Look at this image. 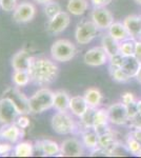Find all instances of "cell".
<instances>
[{"label":"cell","instance_id":"47","mask_svg":"<svg viewBox=\"0 0 141 158\" xmlns=\"http://www.w3.org/2000/svg\"><path fill=\"white\" fill-rule=\"evenodd\" d=\"M138 156H140V157H141V152L139 153V155H138Z\"/></svg>","mask_w":141,"mask_h":158},{"label":"cell","instance_id":"25","mask_svg":"<svg viewBox=\"0 0 141 158\" xmlns=\"http://www.w3.org/2000/svg\"><path fill=\"white\" fill-rule=\"evenodd\" d=\"M82 143L89 150H95L98 147V134L94 129H88L82 134Z\"/></svg>","mask_w":141,"mask_h":158},{"label":"cell","instance_id":"39","mask_svg":"<svg viewBox=\"0 0 141 158\" xmlns=\"http://www.w3.org/2000/svg\"><path fill=\"white\" fill-rule=\"evenodd\" d=\"M134 100H136L135 97H134V94L131 93V92H125V93H123L121 95V101L125 104V106L131 103Z\"/></svg>","mask_w":141,"mask_h":158},{"label":"cell","instance_id":"48","mask_svg":"<svg viewBox=\"0 0 141 158\" xmlns=\"http://www.w3.org/2000/svg\"><path fill=\"white\" fill-rule=\"evenodd\" d=\"M139 39L141 40V34H140V36H139Z\"/></svg>","mask_w":141,"mask_h":158},{"label":"cell","instance_id":"20","mask_svg":"<svg viewBox=\"0 0 141 158\" xmlns=\"http://www.w3.org/2000/svg\"><path fill=\"white\" fill-rule=\"evenodd\" d=\"M109 34L119 42L132 38L123 22H113L109 27Z\"/></svg>","mask_w":141,"mask_h":158},{"label":"cell","instance_id":"15","mask_svg":"<svg viewBox=\"0 0 141 158\" xmlns=\"http://www.w3.org/2000/svg\"><path fill=\"white\" fill-rule=\"evenodd\" d=\"M33 57L30 55V53L25 50H20L17 53H15L14 56L12 57V68L14 71L18 70H24L27 71L32 62Z\"/></svg>","mask_w":141,"mask_h":158},{"label":"cell","instance_id":"44","mask_svg":"<svg viewBox=\"0 0 141 158\" xmlns=\"http://www.w3.org/2000/svg\"><path fill=\"white\" fill-rule=\"evenodd\" d=\"M37 3H40V4H45V3H48V2H50V1H52V0H35Z\"/></svg>","mask_w":141,"mask_h":158},{"label":"cell","instance_id":"22","mask_svg":"<svg viewBox=\"0 0 141 158\" xmlns=\"http://www.w3.org/2000/svg\"><path fill=\"white\" fill-rule=\"evenodd\" d=\"M83 96L89 106H91V108H98L102 102V99H103L102 93L97 88H89Z\"/></svg>","mask_w":141,"mask_h":158},{"label":"cell","instance_id":"4","mask_svg":"<svg viewBox=\"0 0 141 158\" xmlns=\"http://www.w3.org/2000/svg\"><path fill=\"white\" fill-rule=\"evenodd\" d=\"M51 126L55 133L59 135H68L75 132L76 124L74 119L66 112L58 111L55 113L51 120Z\"/></svg>","mask_w":141,"mask_h":158},{"label":"cell","instance_id":"1","mask_svg":"<svg viewBox=\"0 0 141 158\" xmlns=\"http://www.w3.org/2000/svg\"><path fill=\"white\" fill-rule=\"evenodd\" d=\"M31 80L39 85H47L56 80L58 76V67L53 60L48 58L33 57L29 68Z\"/></svg>","mask_w":141,"mask_h":158},{"label":"cell","instance_id":"29","mask_svg":"<svg viewBox=\"0 0 141 158\" xmlns=\"http://www.w3.org/2000/svg\"><path fill=\"white\" fill-rule=\"evenodd\" d=\"M135 39L130 38V39L123 40L120 42V54L123 57L126 56H132L135 54Z\"/></svg>","mask_w":141,"mask_h":158},{"label":"cell","instance_id":"41","mask_svg":"<svg viewBox=\"0 0 141 158\" xmlns=\"http://www.w3.org/2000/svg\"><path fill=\"white\" fill-rule=\"evenodd\" d=\"M93 6H106L113 1V0H91Z\"/></svg>","mask_w":141,"mask_h":158},{"label":"cell","instance_id":"10","mask_svg":"<svg viewBox=\"0 0 141 158\" xmlns=\"http://www.w3.org/2000/svg\"><path fill=\"white\" fill-rule=\"evenodd\" d=\"M91 18L99 30H109L111 24L114 22L112 13L106 6L95 7L92 12Z\"/></svg>","mask_w":141,"mask_h":158},{"label":"cell","instance_id":"17","mask_svg":"<svg viewBox=\"0 0 141 158\" xmlns=\"http://www.w3.org/2000/svg\"><path fill=\"white\" fill-rule=\"evenodd\" d=\"M89 108L88 102H86L84 96H73L71 97L70 100V111L74 114L75 116L80 118L81 116L88 111Z\"/></svg>","mask_w":141,"mask_h":158},{"label":"cell","instance_id":"38","mask_svg":"<svg viewBox=\"0 0 141 158\" xmlns=\"http://www.w3.org/2000/svg\"><path fill=\"white\" fill-rule=\"evenodd\" d=\"M126 109H127V114H129V119L132 118L133 116L136 115L138 113V103L137 101L134 100L131 103L126 104Z\"/></svg>","mask_w":141,"mask_h":158},{"label":"cell","instance_id":"37","mask_svg":"<svg viewBox=\"0 0 141 158\" xmlns=\"http://www.w3.org/2000/svg\"><path fill=\"white\" fill-rule=\"evenodd\" d=\"M129 122L131 127H133L134 129H141V113L138 112L136 115H134L132 118L129 119Z\"/></svg>","mask_w":141,"mask_h":158},{"label":"cell","instance_id":"32","mask_svg":"<svg viewBox=\"0 0 141 158\" xmlns=\"http://www.w3.org/2000/svg\"><path fill=\"white\" fill-rule=\"evenodd\" d=\"M126 147H127V149H129V151L131 152V154H134L136 156H138L139 153L141 152V143L132 134H130L129 136H127Z\"/></svg>","mask_w":141,"mask_h":158},{"label":"cell","instance_id":"14","mask_svg":"<svg viewBox=\"0 0 141 158\" xmlns=\"http://www.w3.org/2000/svg\"><path fill=\"white\" fill-rule=\"evenodd\" d=\"M22 136V129L16 123H6L0 128V138L6 141L15 143Z\"/></svg>","mask_w":141,"mask_h":158},{"label":"cell","instance_id":"2","mask_svg":"<svg viewBox=\"0 0 141 158\" xmlns=\"http://www.w3.org/2000/svg\"><path fill=\"white\" fill-rule=\"evenodd\" d=\"M54 106V92L50 89L42 88L35 92L30 98L31 113L40 114L47 110L52 109Z\"/></svg>","mask_w":141,"mask_h":158},{"label":"cell","instance_id":"35","mask_svg":"<svg viewBox=\"0 0 141 158\" xmlns=\"http://www.w3.org/2000/svg\"><path fill=\"white\" fill-rule=\"evenodd\" d=\"M15 123H16L19 128H21L22 130H25L30 127L31 121H30V119L24 115V114H22V115L18 116V118L16 119V122H15Z\"/></svg>","mask_w":141,"mask_h":158},{"label":"cell","instance_id":"42","mask_svg":"<svg viewBox=\"0 0 141 158\" xmlns=\"http://www.w3.org/2000/svg\"><path fill=\"white\" fill-rule=\"evenodd\" d=\"M131 134H132L133 136H134L135 138L141 143V129H135Z\"/></svg>","mask_w":141,"mask_h":158},{"label":"cell","instance_id":"18","mask_svg":"<svg viewBox=\"0 0 141 158\" xmlns=\"http://www.w3.org/2000/svg\"><path fill=\"white\" fill-rule=\"evenodd\" d=\"M140 67H141L140 60L138 59L135 55L123 57V61H122L121 69L127 74V75L130 76L131 78L136 77V75H137V73H138V71H139Z\"/></svg>","mask_w":141,"mask_h":158},{"label":"cell","instance_id":"5","mask_svg":"<svg viewBox=\"0 0 141 158\" xmlns=\"http://www.w3.org/2000/svg\"><path fill=\"white\" fill-rule=\"evenodd\" d=\"M98 27L93 21H83L77 25L75 31L76 41L79 44H88L97 36Z\"/></svg>","mask_w":141,"mask_h":158},{"label":"cell","instance_id":"40","mask_svg":"<svg viewBox=\"0 0 141 158\" xmlns=\"http://www.w3.org/2000/svg\"><path fill=\"white\" fill-rule=\"evenodd\" d=\"M141 62V40L137 39L135 41V54H134Z\"/></svg>","mask_w":141,"mask_h":158},{"label":"cell","instance_id":"34","mask_svg":"<svg viewBox=\"0 0 141 158\" xmlns=\"http://www.w3.org/2000/svg\"><path fill=\"white\" fill-rule=\"evenodd\" d=\"M17 4V0H0V6L4 12H14Z\"/></svg>","mask_w":141,"mask_h":158},{"label":"cell","instance_id":"8","mask_svg":"<svg viewBox=\"0 0 141 158\" xmlns=\"http://www.w3.org/2000/svg\"><path fill=\"white\" fill-rule=\"evenodd\" d=\"M36 15V7L29 1H23L17 4L13 12V18L18 23H27L34 19Z\"/></svg>","mask_w":141,"mask_h":158},{"label":"cell","instance_id":"46","mask_svg":"<svg viewBox=\"0 0 141 158\" xmlns=\"http://www.w3.org/2000/svg\"><path fill=\"white\" fill-rule=\"evenodd\" d=\"M136 2H137L138 4H141V0H135Z\"/></svg>","mask_w":141,"mask_h":158},{"label":"cell","instance_id":"30","mask_svg":"<svg viewBox=\"0 0 141 158\" xmlns=\"http://www.w3.org/2000/svg\"><path fill=\"white\" fill-rule=\"evenodd\" d=\"M110 74H111L113 80L117 81V82H126V81H129L131 79L130 76L121 68L110 67Z\"/></svg>","mask_w":141,"mask_h":158},{"label":"cell","instance_id":"3","mask_svg":"<svg viewBox=\"0 0 141 158\" xmlns=\"http://www.w3.org/2000/svg\"><path fill=\"white\" fill-rule=\"evenodd\" d=\"M77 49L73 42L68 39H58L51 47V55L55 61L68 62L75 57Z\"/></svg>","mask_w":141,"mask_h":158},{"label":"cell","instance_id":"6","mask_svg":"<svg viewBox=\"0 0 141 158\" xmlns=\"http://www.w3.org/2000/svg\"><path fill=\"white\" fill-rule=\"evenodd\" d=\"M4 97L10 98L13 101V103L15 104V106L17 108L18 112L20 115L24 114H30L31 109H30V98H27L23 93H21L17 88H9L7 90L4 91L3 93Z\"/></svg>","mask_w":141,"mask_h":158},{"label":"cell","instance_id":"45","mask_svg":"<svg viewBox=\"0 0 141 158\" xmlns=\"http://www.w3.org/2000/svg\"><path fill=\"white\" fill-rule=\"evenodd\" d=\"M137 103H138V112L141 113V100H138Z\"/></svg>","mask_w":141,"mask_h":158},{"label":"cell","instance_id":"11","mask_svg":"<svg viewBox=\"0 0 141 158\" xmlns=\"http://www.w3.org/2000/svg\"><path fill=\"white\" fill-rule=\"evenodd\" d=\"M70 23H71L70 14H68V12L61 11L60 13H58L57 15H55L53 18H51L48 20L47 30L51 34L57 35V34L62 33L63 31H65L66 27L70 25Z\"/></svg>","mask_w":141,"mask_h":158},{"label":"cell","instance_id":"24","mask_svg":"<svg viewBox=\"0 0 141 158\" xmlns=\"http://www.w3.org/2000/svg\"><path fill=\"white\" fill-rule=\"evenodd\" d=\"M39 148L45 156H57L60 153V146L54 140H41V141H39Z\"/></svg>","mask_w":141,"mask_h":158},{"label":"cell","instance_id":"26","mask_svg":"<svg viewBox=\"0 0 141 158\" xmlns=\"http://www.w3.org/2000/svg\"><path fill=\"white\" fill-rule=\"evenodd\" d=\"M34 153V147L31 142L22 141L17 143V146L14 148L13 154L16 157H31Z\"/></svg>","mask_w":141,"mask_h":158},{"label":"cell","instance_id":"36","mask_svg":"<svg viewBox=\"0 0 141 158\" xmlns=\"http://www.w3.org/2000/svg\"><path fill=\"white\" fill-rule=\"evenodd\" d=\"M14 151L13 147L6 142H0V156H7Z\"/></svg>","mask_w":141,"mask_h":158},{"label":"cell","instance_id":"12","mask_svg":"<svg viewBox=\"0 0 141 158\" xmlns=\"http://www.w3.org/2000/svg\"><path fill=\"white\" fill-rule=\"evenodd\" d=\"M83 61L89 67H100L109 61V56L102 47H95L86 51L83 56Z\"/></svg>","mask_w":141,"mask_h":158},{"label":"cell","instance_id":"27","mask_svg":"<svg viewBox=\"0 0 141 158\" xmlns=\"http://www.w3.org/2000/svg\"><path fill=\"white\" fill-rule=\"evenodd\" d=\"M12 80L16 86H25L30 83L31 80V76L29 71H24V70H18L14 71L12 75Z\"/></svg>","mask_w":141,"mask_h":158},{"label":"cell","instance_id":"21","mask_svg":"<svg viewBox=\"0 0 141 158\" xmlns=\"http://www.w3.org/2000/svg\"><path fill=\"white\" fill-rule=\"evenodd\" d=\"M70 100L71 97L65 91H57L54 93V106L53 108L57 111L66 112L70 110Z\"/></svg>","mask_w":141,"mask_h":158},{"label":"cell","instance_id":"19","mask_svg":"<svg viewBox=\"0 0 141 158\" xmlns=\"http://www.w3.org/2000/svg\"><path fill=\"white\" fill-rule=\"evenodd\" d=\"M101 47L106 51L109 58L120 53V42L115 39V38H113L110 34H106L102 37Z\"/></svg>","mask_w":141,"mask_h":158},{"label":"cell","instance_id":"23","mask_svg":"<svg viewBox=\"0 0 141 158\" xmlns=\"http://www.w3.org/2000/svg\"><path fill=\"white\" fill-rule=\"evenodd\" d=\"M88 0H68L66 9L74 16H80L88 11Z\"/></svg>","mask_w":141,"mask_h":158},{"label":"cell","instance_id":"43","mask_svg":"<svg viewBox=\"0 0 141 158\" xmlns=\"http://www.w3.org/2000/svg\"><path fill=\"white\" fill-rule=\"evenodd\" d=\"M136 79H137V81L139 83H141V67L139 69V71H138V73H137V75H136Z\"/></svg>","mask_w":141,"mask_h":158},{"label":"cell","instance_id":"9","mask_svg":"<svg viewBox=\"0 0 141 158\" xmlns=\"http://www.w3.org/2000/svg\"><path fill=\"white\" fill-rule=\"evenodd\" d=\"M107 115L111 123L116 126H122L129 122V114H127L126 106L122 102H116L109 106Z\"/></svg>","mask_w":141,"mask_h":158},{"label":"cell","instance_id":"33","mask_svg":"<svg viewBox=\"0 0 141 158\" xmlns=\"http://www.w3.org/2000/svg\"><path fill=\"white\" fill-rule=\"evenodd\" d=\"M127 154H131L127 147L119 143V142H116V144H115L111 153H110V156H126Z\"/></svg>","mask_w":141,"mask_h":158},{"label":"cell","instance_id":"31","mask_svg":"<svg viewBox=\"0 0 141 158\" xmlns=\"http://www.w3.org/2000/svg\"><path fill=\"white\" fill-rule=\"evenodd\" d=\"M61 11H62V10H61V6L58 2L54 1V0L44 4V14L48 19L53 18L55 15H57L58 13H60Z\"/></svg>","mask_w":141,"mask_h":158},{"label":"cell","instance_id":"28","mask_svg":"<svg viewBox=\"0 0 141 158\" xmlns=\"http://www.w3.org/2000/svg\"><path fill=\"white\" fill-rule=\"evenodd\" d=\"M97 108H89L88 111L80 117V122L83 126V128L85 130L88 129H93L94 127V118H95V113H96Z\"/></svg>","mask_w":141,"mask_h":158},{"label":"cell","instance_id":"7","mask_svg":"<svg viewBox=\"0 0 141 158\" xmlns=\"http://www.w3.org/2000/svg\"><path fill=\"white\" fill-rule=\"evenodd\" d=\"M19 115V112L11 99L4 96L0 99V123H14Z\"/></svg>","mask_w":141,"mask_h":158},{"label":"cell","instance_id":"16","mask_svg":"<svg viewBox=\"0 0 141 158\" xmlns=\"http://www.w3.org/2000/svg\"><path fill=\"white\" fill-rule=\"evenodd\" d=\"M123 24L129 31L131 37L133 39H139V36L141 34V16L130 15L123 20Z\"/></svg>","mask_w":141,"mask_h":158},{"label":"cell","instance_id":"13","mask_svg":"<svg viewBox=\"0 0 141 158\" xmlns=\"http://www.w3.org/2000/svg\"><path fill=\"white\" fill-rule=\"evenodd\" d=\"M83 155V143L77 138H68L60 144L59 156L80 157Z\"/></svg>","mask_w":141,"mask_h":158}]
</instances>
